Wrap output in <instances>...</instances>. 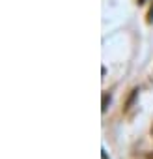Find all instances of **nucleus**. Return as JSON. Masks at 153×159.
I'll return each instance as SVG.
<instances>
[{"instance_id": "nucleus-1", "label": "nucleus", "mask_w": 153, "mask_h": 159, "mask_svg": "<svg viewBox=\"0 0 153 159\" xmlns=\"http://www.w3.org/2000/svg\"><path fill=\"white\" fill-rule=\"evenodd\" d=\"M108 105H110V94H108V92H105V94H103V107H101V111H103V112H107Z\"/></svg>"}, {"instance_id": "nucleus-2", "label": "nucleus", "mask_w": 153, "mask_h": 159, "mask_svg": "<svg viewBox=\"0 0 153 159\" xmlns=\"http://www.w3.org/2000/svg\"><path fill=\"white\" fill-rule=\"evenodd\" d=\"M147 23H149V25L153 23V4H151V8H149V11H147Z\"/></svg>"}, {"instance_id": "nucleus-3", "label": "nucleus", "mask_w": 153, "mask_h": 159, "mask_svg": "<svg viewBox=\"0 0 153 159\" xmlns=\"http://www.w3.org/2000/svg\"><path fill=\"white\" fill-rule=\"evenodd\" d=\"M136 2H138V6H142V4H146V2H147V0H136Z\"/></svg>"}, {"instance_id": "nucleus-4", "label": "nucleus", "mask_w": 153, "mask_h": 159, "mask_svg": "<svg viewBox=\"0 0 153 159\" xmlns=\"http://www.w3.org/2000/svg\"><path fill=\"white\" fill-rule=\"evenodd\" d=\"M147 159H153V153H147Z\"/></svg>"}, {"instance_id": "nucleus-5", "label": "nucleus", "mask_w": 153, "mask_h": 159, "mask_svg": "<svg viewBox=\"0 0 153 159\" xmlns=\"http://www.w3.org/2000/svg\"><path fill=\"white\" fill-rule=\"evenodd\" d=\"M151 135H153V125H151Z\"/></svg>"}]
</instances>
